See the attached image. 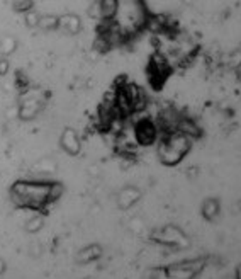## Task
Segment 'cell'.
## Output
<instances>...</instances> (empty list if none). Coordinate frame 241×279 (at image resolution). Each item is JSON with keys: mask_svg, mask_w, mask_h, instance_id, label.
<instances>
[{"mask_svg": "<svg viewBox=\"0 0 241 279\" xmlns=\"http://www.w3.org/2000/svg\"><path fill=\"white\" fill-rule=\"evenodd\" d=\"M204 267H206V260L204 259H191L184 260V262L171 264V266L167 267V273H169V278L191 279L197 276L200 271H204Z\"/></svg>", "mask_w": 241, "mask_h": 279, "instance_id": "1", "label": "cell"}, {"mask_svg": "<svg viewBox=\"0 0 241 279\" xmlns=\"http://www.w3.org/2000/svg\"><path fill=\"white\" fill-rule=\"evenodd\" d=\"M156 242L163 245H170L173 249H187L191 245V240L189 237L177 227H165L158 231V233L153 235Z\"/></svg>", "mask_w": 241, "mask_h": 279, "instance_id": "2", "label": "cell"}, {"mask_svg": "<svg viewBox=\"0 0 241 279\" xmlns=\"http://www.w3.org/2000/svg\"><path fill=\"white\" fill-rule=\"evenodd\" d=\"M158 131L160 129L156 128L155 121H151L149 118H145L133 125L134 138H136L138 145H143V147L155 143L156 138H158Z\"/></svg>", "mask_w": 241, "mask_h": 279, "instance_id": "3", "label": "cell"}, {"mask_svg": "<svg viewBox=\"0 0 241 279\" xmlns=\"http://www.w3.org/2000/svg\"><path fill=\"white\" fill-rule=\"evenodd\" d=\"M41 109H43V102L39 101L38 96H31V92L24 94V99L19 107V119L31 121V119H34L41 112Z\"/></svg>", "mask_w": 241, "mask_h": 279, "instance_id": "4", "label": "cell"}, {"mask_svg": "<svg viewBox=\"0 0 241 279\" xmlns=\"http://www.w3.org/2000/svg\"><path fill=\"white\" fill-rule=\"evenodd\" d=\"M61 150L68 155H78L82 152V140L73 128H65L60 138Z\"/></svg>", "mask_w": 241, "mask_h": 279, "instance_id": "5", "label": "cell"}, {"mask_svg": "<svg viewBox=\"0 0 241 279\" xmlns=\"http://www.w3.org/2000/svg\"><path fill=\"white\" fill-rule=\"evenodd\" d=\"M141 198H143V193H141L138 187L127 186L118 193V206L120 209H129L131 206L136 204Z\"/></svg>", "mask_w": 241, "mask_h": 279, "instance_id": "6", "label": "cell"}, {"mask_svg": "<svg viewBox=\"0 0 241 279\" xmlns=\"http://www.w3.org/2000/svg\"><path fill=\"white\" fill-rule=\"evenodd\" d=\"M58 29L63 31L65 34L75 36L82 31V19L75 14H63L58 16Z\"/></svg>", "mask_w": 241, "mask_h": 279, "instance_id": "7", "label": "cell"}, {"mask_svg": "<svg viewBox=\"0 0 241 279\" xmlns=\"http://www.w3.org/2000/svg\"><path fill=\"white\" fill-rule=\"evenodd\" d=\"M102 254H104V251H102L100 245H98V244H90V245H87V247L80 249V251L76 252L75 260L78 264H90V262H94V260L100 259Z\"/></svg>", "mask_w": 241, "mask_h": 279, "instance_id": "8", "label": "cell"}, {"mask_svg": "<svg viewBox=\"0 0 241 279\" xmlns=\"http://www.w3.org/2000/svg\"><path fill=\"white\" fill-rule=\"evenodd\" d=\"M98 3V12H100L102 21H112L118 16L119 2L118 0H100Z\"/></svg>", "mask_w": 241, "mask_h": 279, "instance_id": "9", "label": "cell"}, {"mask_svg": "<svg viewBox=\"0 0 241 279\" xmlns=\"http://www.w3.org/2000/svg\"><path fill=\"white\" fill-rule=\"evenodd\" d=\"M202 216L206 220H216L219 216V211H221V206H219V201L214 198H209L202 203Z\"/></svg>", "mask_w": 241, "mask_h": 279, "instance_id": "10", "label": "cell"}, {"mask_svg": "<svg viewBox=\"0 0 241 279\" xmlns=\"http://www.w3.org/2000/svg\"><path fill=\"white\" fill-rule=\"evenodd\" d=\"M43 227H45V218H43V215L39 211H34V215L24 225L27 233H38L39 230H43Z\"/></svg>", "mask_w": 241, "mask_h": 279, "instance_id": "11", "label": "cell"}, {"mask_svg": "<svg viewBox=\"0 0 241 279\" xmlns=\"http://www.w3.org/2000/svg\"><path fill=\"white\" fill-rule=\"evenodd\" d=\"M38 27L41 31L51 32L58 29V16H53V14H46V16H39V23Z\"/></svg>", "mask_w": 241, "mask_h": 279, "instance_id": "12", "label": "cell"}, {"mask_svg": "<svg viewBox=\"0 0 241 279\" xmlns=\"http://www.w3.org/2000/svg\"><path fill=\"white\" fill-rule=\"evenodd\" d=\"M17 50V41L14 36H5L0 39V56H10Z\"/></svg>", "mask_w": 241, "mask_h": 279, "instance_id": "13", "label": "cell"}, {"mask_svg": "<svg viewBox=\"0 0 241 279\" xmlns=\"http://www.w3.org/2000/svg\"><path fill=\"white\" fill-rule=\"evenodd\" d=\"M63 194V184L61 182H49L48 189V203H56Z\"/></svg>", "mask_w": 241, "mask_h": 279, "instance_id": "14", "label": "cell"}, {"mask_svg": "<svg viewBox=\"0 0 241 279\" xmlns=\"http://www.w3.org/2000/svg\"><path fill=\"white\" fill-rule=\"evenodd\" d=\"M39 16L41 14L36 12L34 9H29L24 12V21H25V26L27 27H38V23H39Z\"/></svg>", "mask_w": 241, "mask_h": 279, "instance_id": "15", "label": "cell"}, {"mask_svg": "<svg viewBox=\"0 0 241 279\" xmlns=\"http://www.w3.org/2000/svg\"><path fill=\"white\" fill-rule=\"evenodd\" d=\"M14 7H16V10L25 12V10L32 9V0H14Z\"/></svg>", "mask_w": 241, "mask_h": 279, "instance_id": "16", "label": "cell"}, {"mask_svg": "<svg viewBox=\"0 0 241 279\" xmlns=\"http://www.w3.org/2000/svg\"><path fill=\"white\" fill-rule=\"evenodd\" d=\"M9 60H7L5 56H2L0 58V77H3V75H7L9 74Z\"/></svg>", "mask_w": 241, "mask_h": 279, "instance_id": "17", "label": "cell"}, {"mask_svg": "<svg viewBox=\"0 0 241 279\" xmlns=\"http://www.w3.org/2000/svg\"><path fill=\"white\" fill-rule=\"evenodd\" d=\"M151 278H169V273L163 267H158V269H153V273L149 274Z\"/></svg>", "mask_w": 241, "mask_h": 279, "instance_id": "18", "label": "cell"}, {"mask_svg": "<svg viewBox=\"0 0 241 279\" xmlns=\"http://www.w3.org/2000/svg\"><path fill=\"white\" fill-rule=\"evenodd\" d=\"M89 16L90 17H96V19H100V12H98V3H94L89 10Z\"/></svg>", "mask_w": 241, "mask_h": 279, "instance_id": "19", "label": "cell"}, {"mask_svg": "<svg viewBox=\"0 0 241 279\" xmlns=\"http://www.w3.org/2000/svg\"><path fill=\"white\" fill-rule=\"evenodd\" d=\"M29 254H31V255H34V257H38L39 254H41V247H39V244H32L31 249H29Z\"/></svg>", "mask_w": 241, "mask_h": 279, "instance_id": "20", "label": "cell"}, {"mask_svg": "<svg viewBox=\"0 0 241 279\" xmlns=\"http://www.w3.org/2000/svg\"><path fill=\"white\" fill-rule=\"evenodd\" d=\"M7 271V264H5V260L0 257V274H3Z\"/></svg>", "mask_w": 241, "mask_h": 279, "instance_id": "21", "label": "cell"}]
</instances>
